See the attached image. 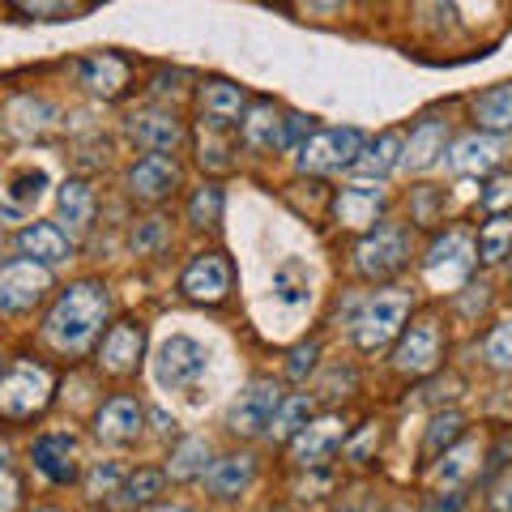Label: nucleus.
<instances>
[{"mask_svg": "<svg viewBox=\"0 0 512 512\" xmlns=\"http://www.w3.org/2000/svg\"><path fill=\"white\" fill-rule=\"evenodd\" d=\"M103 320H107V291L99 282H77L56 299V308L47 312L43 338L56 350H64V355H82L94 342V333L103 329Z\"/></svg>", "mask_w": 512, "mask_h": 512, "instance_id": "nucleus-1", "label": "nucleus"}, {"mask_svg": "<svg viewBox=\"0 0 512 512\" xmlns=\"http://www.w3.org/2000/svg\"><path fill=\"white\" fill-rule=\"evenodd\" d=\"M52 402V372L39 363H13L0 376V414L5 419H35Z\"/></svg>", "mask_w": 512, "mask_h": 512, "instance_id": "nucleus-2", "label": "nucleus"}, {"mask_svg": "<svg viewBox=\"0 0 512 512\" xmlns=\"http://www.w3.org/2000/svg\"><path fill=\"white\" fill-rule=\"evenodd\" d=\"M359 150H363V133H359V128H320V133L299 141L295 163H299V171L329 175V171H342V167L355 163Z\"/></svg>", "mask_w": 512, "mask_h": 512, "instance_id": "nucleus-3", "label": "nucleus"}, {"mask_svg": "<svg viewBox=\"0 0 512 512\" xmlns=\"http://www.w3.org/2000/svg\"><path fill=\"white\" fill-rule=\"evenodd\" d=\"M406 312H410V295L406 291H376V299L367 303V308L359 312L355 320V342L359 350H384L393 338H397V329L406 325Z\"/></svg>", "mask_w": 512, "mask_h": 512, "instance_id": "nucleus-4", "label": "nucleus"}, {"mask_svg": "<svg viewBox=\"0 0 512 512\" xmlns=\"http://www.w3.org/2000/svg\"><path fill=\"white\" fill-rule=\"evenodd\" d=\"M205 367H210L205 346L197 338H188V333H171V338L158 346V355H154V380H158V389L175 393V389H188Z\"/></svg>", "mask_w": 512, "mask_h": 512, "instance_id": "nucleus-5", "label": "nucleus"}, {"mask_svg": "<svg viewBox=\"0 0 512 512\" xmlns=\"http://www.w3.org/2000/svg\"><path fill=\"white\" fill-rule=\"evenodd\" d=\"M474 244H470V235L466 231H444L436 244L427 248L423 256V274L431 286H440V291H453V286H461L470 278V269H474Z\"/></svg>", "mask_w": 512, "mask_h": 512, "instance_id": "nucleus-6", "label": "nucleus"}, {"mask_svg": "<svg viewBox=\"0 0 512 512\" xmlns=\"http://www.w3.org/2000/svg\"><path fill=\"white\" fill-rule=\"evenodd\" d=\"M47 291H52L47 265L30 261V256L0 265V312H30Z\"/></svg>", "mask_w": 512, "mask_h": 512, "instance_id": "nucleus-7", "label": "nucleus"}, {"mask_svg": "<svg viewBox=\"0 0 512 512\" xmlns=\"http://www.w3.org/2000/svg\"><path fill=\"white\" fill-rule=\"evenodd\" d=\"M278 406H282L278 384L274 380H252L248 389L231 402L227 427L235 431V436H261V431H269V423H274Z\"/></svg>", "mask_w": 512, "mask_h": 512, "instance_id": "nucleus-8", "label": "nucleus"}, {"mask_svg": "<svg viewBox=\"0 0 512 512\" xmlns=\"http://www.w3.org/2000/svg\"><path fill=\"white\" fill-rule=\"evenodd\" d=\"M355 265H359L363 278H389V274H397V269L406 265V231L384 222V227H376L372 235H363L359 248H355Z\"/></svg>", "mask_w": 512, "mask_h": 512, "instance_id": "nucleus-9", "label": "nucleus"}, {"mask_svg": "<svg viewBox=\"0 0 512 512\" xmlns=\"http://www.w3.org/2000/svg\"><path fill=\"white\" fill-rule=\"evenodd\" d=\"M180 291L192 303H222L231 291V265L222 252H201L192 256V265L180 274Z\"/></svg>", "mask_w": 512, "mask_h": 512, "instance_id": "nucleus-10", "label": "nucleus"}, {"mask_svg": "<svg viewBox=\"0 0 512 512\" xmlns=\"http://www.w3.org/2000/svg\"><path fill=\"white\" fill-rule=\"evenodd\" d=\"M393 363H397V372H406V376H427L431 367L440 363V325L436 320H414L393 350Z\"/></svg>", "mask_w": 512, "mask_h": 512, "instance_id": "nucleus-11", "label": "nucleus"}, {"mask_svg": "<svg viewBox=\"0 0 512 512\" xmlns=\"http://www.w3.org/2000/svg\"><path fill=\"white\" fill-rule=\"evenodd\" d=\"M141 350H146V329L133 325V320H120V325L107 329V338L99 346V363L107 367V372H116V376L137 372Z\"/></svg>", "mask_w": 512, "mask_h": 512, "instance_id": "nucleus-12", "label": "nucleus"}, {"mask_svg": "<svg viewBox=\"0 0 512 512\" xmlns=\"http://www.w3.org/2000/svg\"><path fill=\"white\" fill-rule=\"evenodd\" d=\"M141 423H146V410L137 406V397H111V402H103V410L94 414V431H99V440L107 444H128L141 436Z\"/></svg>", "mask_w": 512, "mask_h": 512, "instance_id": "nucleus-13", "label": "nucleus"}, {"mask_svg": "<svg viewBox=\"0 0 512 512\" xmlns=\"http://www.w3.org/2000/svg\"><path fill=\"white\" fill-rule=\"evenodd\" d=\"M175 188H180V167H175L167 154H146L128 171V192L141 201H163Z\"/></svg>", "mask_w": 512, "mask_h": 512, "instance_id": "nucleus-14", "label": "nucleus"}, {"mask_svg": "<svg viewBox=\"0 0 512 512\" xmlns=\"http://www.w3.org/2000/svg\"><path fill=\"white\" fill-rule=\"evenodd\" d=\"M30 457H35L39 474L52 478V483H73V478H77V440L69 436V431L39 436L35 448H30Z\"/></svg>", "mask_w": 512, "mask_h": 512, "instance_id": "nucleus-15", "label": "nucleus"}, {"mask_svg": "<svg viewBox=\"0 0 512 512\" xmlns=\"http://www.w3.org/2000/svg\"><path fill=\"white\" fill-rule=\"evenodd\" d=\"M342 440H346V431H342V419H316L312 427L303 423L295 436H291V453H295V461H303V466H320L333 448H342Z\"/></svg>", "mask_w": 512, "mask_h": 512, "instance_id": "nucleus-16", "label": "nucleus"}, {"mask_svg": "<svg viewBox=\"0 0 512 512\" xmlns=\"http://www.w3.org/2000/svg\"><path fill=\"white\" fill-rule=\"evenodd\" d=\"M500 158H504L500 133H470V137L453 141V150H448V167H453L457 175H474V171H491Z\"/></svg>", "mask_w": 512, "mask_h": 512, "instance_id": "nucleus-17", "label": "nucleus"}, {"mask_svg": "<svg viewBox=\"0 0 512 512\" xmlns=\"http://www.w3.org/2000/svg\"><path fill=\"white\" fill-rule=\"evenodd\" d=\"M133 137L146 146L150 154H175L184 146V124L175 116H163V111H146V116H133Z\"/></svg>", "mask_w": 512, "mask_h": 512, "instance_id": "nucleus-18", "label": "nucleus"}, {"mask_svg": "<svg viewBox=\"0 0 512 512\" xmlns=\"http://www.w3.org/2000/svg\"><path fill=\"white\" fill-rule=\"evenodd\" d=\"M402 146L406 141L397 133H380L376 141H363V150H359L355 163H350V171L363 175V180H384L389 171L402 167Z\"/></svg>", "mask_w": 512, "mask_h": 512, "instance_id": "nucleus-19", "label": "nucleus"}, {"mask_svg": "<svg viewBox=\"0 0 512 512\" xmlns=\"http://www.w3.org/2000/svg\"><path fill=\"white\" fill-rule=\"evenodd\" d=\"M18 248L22 256H30V261H39V265H56L69 256V235H64L56 222H30V227H22L18 235Z\"/></svg>", "mask_w": 512, "mask_h": 512, "instance_id": "nucleus-20", "label": "nucleus"}, {"mask_svg": "<svg viewBox=\"0 0 512 512\" xmlns=\"http://www.w3.org/2000/svg\"><path fill=\"white\" fill-rule=\"evenodd\" d=\"M77 77L94 94H120V86L128 82V64L116 52H94L86 60H77Z\"/></svg>", "mask_w": 512, "mask_h": 512, "instance_id": "nucleus-21", "label": "nucleus"}, {"mask_svg": "<svg viewBox=\"0 0 512 512\" xmlns=\"http://www.w3.org/2000/svg\"><path fill=\"white\" fill-rule=\"evenodd\" d=\"M380 210H384V188L350 184L338 192V222H346V227H372Z\"/></svg>", "mask_w": 512, "mask_h": 512, "instance_id": "nucleus-22", "label": "nucleus"}, {"mask_svg": "<svg viewBox=\"0 0 512 512\" xmlns=\"http://www.w3.org/2000/svg\"><path fill=\"white\" fill-rule=\"evenodd\" d=\"M197 103H201L205 124L227 128L231 120H239V111H244V94H239V86H231V82H205Z\"/></svg>", "mask_w": 512, "mask_h": 512, "instance_id": "nucleus-23", "label": "nucleus"}, {"mask_svg": "<svg viewBox=\"0 0 512 512\" xmlns=\"http://www.w3.org/2000/svg\"><path fill=\"white\" fill-rule=\"evenodd\" d=\"M256 474V461L252 453H231L210 466V474H205V483H210V491L218 495V500H231V495H239Z\"/></svg>", "mask_w": 512, "mask_h": 512, "instance_id": "nucleus-24", "label": "nucleus"}, {"mask_svg": "<svg viewBox=\"0 0 512 512\" xmlns=\"http://www.w3.org/2000/svg\"><path fill=\"white\" fill-rule=\"evenodd\" d=\"M440 154H444V120H419V128L402 146V163L410 171H427Z\"/></svg>", "mask_w": 512, "mask_h": 512, "instance_id": "nucleus-25", "label": "nucleus"}, {"mask_svg": "<svg viewBox=\"0 0 512 512\" xmlns=\"http://www.w3.org/2000/svg\"><path fill=\"white\" fill-rule=\"evenodd\" d=\"M474 120L487 128V133H512V82L491 86L487 94L474 99Z\"/></svg>", "mask_w": 512, "mask_h": 512, "instance_id": "nucleus-26", "label": "nucleus"}, {"mask_svg": "<svg viewBox=\"0 0 512 512\" xmlns=\"http://www.w3.org/2000/svg\"><path fill=\"white\" fill-rule=\"evenodd\" d=\"M56 205H60V218L69 222V227L86 231L90 218H94V188H90L86 180H64Z\"/></svg>", "mask_w": 512, "mask_h": 512, "instance_id": "nucleus-27", "label": "nucleus"}, {"mask_svg": "<svg viewBox=\"0 0 512 512\" xmlns=\"http://www.w3.org/2000/svg\"><path fill=\"white\" fill-rule=\"evenodd\" d=\"M163 483H167L163 470L141 466V470H133V474H128L124 483L116 487V504H120V508H141V504H150L154 495L163 491Z\"/></svg>", "mask_w": 512, "mask_h": 512, "instance_id": "nucleus-28", "label": "nucleus"}, {"mask_svg": "<svg viewBox=\"0 0 512 512\" xmlns=\"http://www.w3.org/2000/svg\"><path fill=\"white\" fill-rule=\"evenodd\" d=\"M244 141H248L252 150H274V146H282V116L269 103L252 107L248 120H244Z\"/></svg>", "mask_w": 512, "mask_h": 512, "instance_id": "nucleus-29", "label": "nucleus"}, {"mask_svg": "<svg viewBox=\"0 0 512 512\" xmlns=\"http://www.w3.org/2000/svg\"><path fill=\"white\" fill-rule=\"evenodd\" d=\"M205 461H210V444L192 436V440H184V444L171 453L167 474L175 478V483H188V478H201V474H205Z\"/></svg>", "mask_w": 512, "mask_h": 512, "instance_id": "nucleus-30", "label": "nucleus"}, {"mask_svg": "<svg viewBox=\"0 0 512 512\" xmlns=\"http://www.w3.org/2000/svg\"><path fill=\"white\" fill-rule=\"evenodd\" d=\"M512 252V218L508 214H495L483 231H478V256H483L487 265L504 261V256Z\"/></svg>", "mask_w": 512, "mask_h": 512, "instance_id": "nucleus-31", "label": "nucleus"}, {"mask_svg": "<svg viewBox=\"0 0 512 512\" xmlns=\"http://www.w3.org/2000/svg\"><path fill=\"white\" fill-rule=\"evenodd\" d=\"M43 188H47V175H43V171H22V175H13V184H9V214L35 210L39 197H43Z\"/></svg>", "mask_w": 512, "mask_h": 512, "instance_id": "nucleus-32", "label": "nucleus"}, {"mask_svg": "<svg viewBox=\"0 0 512 512\" xmlns=\"http://www.w3.org/2000/svg\"><path fill=\"white\" fill-rule=\"evenodd\" d=\"M308 414H312V397H308V393H299V397H291V402H282V406H278V414H274V423H269V431H274L278 440H291L295 431L308 423Z\"/></svg>", "mask_w": 512, "mask_h": 512, "instance_id": "nucleus-33", "label": "nucleus"}, {"mask_svg": "<svg viewBox=\"0 0 512 512\" xmlns=\"http://www.w3.org/2000/svg\"><path fill=\"white\" fill-rule=\"evenodd\" d=\"M13 13L22 18H39V22H64L77 13V0H9Z\"/></svg>", "mask_w": 512, "mask_h": 512, "instance_id": "nucleus-34", "label": "nucleus"}, {"mask_svg": "<svg viewBox=\"0 0 512 512\" xmlns=\"http://www.w3.org/2000/svg\"><path fill=\"white\" fill-rule=\"evenodd\" d=\"M188 218L197 222V227H218L222 222V188L218 184H201L197 197L188 201Z\"/></svg>", "mask_w": 512, "mask_h": 512, "instance_id": "nucleus-35", "label": "nucleus"}, {"mask_svg": "<svg viewBox=\"0 0 512 512\" xmlns=\"http://www.w3.org/2000/svg\"><path fill=\"white\" fill-rule=\"evenodd\" d=\"M483 355L491 367H512V320H500V325L487 333Z\"/></svg>", "mask_w": 512, "mask_h": 512, "instance_id": "nucleus-36", "label": "nucleus"}, {"mask_svg": "<svg viewBox=\"0 0 512 512\" xmlns=\"http://www.w3.org/2000/svg\"><path fill=\"white\" fill-rule=\"evenodd\" d=\"M461 431H466V419H461L457 410L436 414V423H431V431H427V453H440V448H444V444H453Z\"/></svg>", "mask_w": 512, "mask_h": 512, "instance_id": "nucleus-37", "label": "nucleus"}, {"mask_svg": "<svg viewBox=\"0 0 512 512\" xmlns=\"http://www.w3.org/2000/svg\"><path fill=\"white\" fill-rule=\"evenodd\" d=\"M116 487H120V466H116V461H99V466L90 470V478H86V491L94 495V500L116 495Z\"/></svg>", "mask_w": 512, "mask_h": 512, "instance_id": "nucleus-38", "label": "nucleus"}, {"mask_svg": "<svg viewBox=\"0 0 512 512\" xmlns=\"http://www.w3.org/2000/svg\"><path fill=\"white\" fill-rule=\"evenodd\" d=\"M478 201H483V210H491V214H500L504 205H512V175H495Z\"/></svg>", "mask_w": 512, "mask_h": 512, "instance_id": "nucleus-39", "label": "nucleus"}, {"mask_svg": "<svg viewBox=\"0 0 512 512\" xmlns=\"http://www.w3.org/2000/svg\"><path fill=\"white\" fill-rule=\"evenodd\" d=\"M470 457H478V444H461L453 457H444V466H440L444 483H457L461 474H470Z\"/></svg>", "mask_w": 512, "mask_h": 512, "instance_id": "nucleus-40", "label": "nucleus"}, {"mask_svg": "<svg viewBox=\"0 0 512 512\" xmlns=\"http://www.w3.org/2000/svg\"><path fill=\"white\" fill-rule=\"evenodd\" d=\"M308 128H312V120L299 116V111L282 116V146H278V150H299V141H303V133H308Z\"/></svg>", "mask_w": 512, "mask_h": 512, "instance_id": "nucleus-41", "label": "nucleus"}, {"mask_svg": "<svg viewBox=\"0 0 512 512\" xmlns=\"http://www.w3.org/2000/svg\"><path fill=\"white\" fill-rule=\"evenodd\" d=\"M312 363H316V342L295 346L291 350V367H286V372H291L295 380H303V372H312Z\"/></svg>", "mask_w": 512, "mask_h": 512, "instance_id": "nucleus-42", "label": "nucleus"}, {"mask_svg": "<svg viewBox=\"0 0 512 512\" xmlns=\"http://www.w3.org/2000/svg\"><path fill=\"white\" fill-rule=\"evenodd\" d=\"M18 495H22L18 478H13L5 466H0V512H13V504H18Z\"/></svg>", "mask_w": 512, "mask_h": 512, "instance_id": "nucleus-43", "label": "nucleus"}, {"mask_svg": "<svg viewBox=\"0 0 512 512\" xmlns=\"http://www.w3.org/2000/svg\"><path fill=\"white\" fill-rule=\"evenodd\" d=\"M491 508L495 512H512V470H504V478L491 487Z\"/></svg>", "mask_w": 512, "mask_h": 512, "instance_id": "nucleus-44", "label": "nucleus"}, {"mask_svg": "<svg viewBox=\"0 0 512 512\" xmlns=\"http://www.w3.org/2000/svg\"><path fill=\"white\" fill-rule=\"evenodd\" d=\"M372 440H380V431H376V423H367V431H363V436H359L355 444H350V457H355V461H363V457H367V448H372Z\"/></svg>", "mask_w": 512, "mask_h": 512, "instance_id": "nucleus-45", "label": "nucleus"}, {"mask_svg": "<svg viewBox=\"0 0 512 512\" xmlns=\"http://www.w3.org/2000/svg\"><path fill=\"white\" fill-rule=\"evenodd\" d=\"M154 512H188V508H180V504H163V508H154Z\"/></svg>", "mask_w": 512, "mask_h": 512, "instance_id": "nucleus-46", "label": "nucleus"}, {"mask_svg": "<svg viewBox=\"0 0 512 512\" xmlns=\"http://www.w3.org/2000/svg\"><path fill=\"white\" fill-rule=\"evenodd\" d=\"M312 5H320V9H333V5H342V0H312Z\"/></svg>", "mask_w": 512, "mask_h": 512, "instance_id": "nucleus-47", "label": "nucleus"}, {"mask_svg": "<svg viewBox=\"0 0 512 512\" xmlns=\"http://www.w3.org/2000/svg\"><path fill=\"white\" fill-rule=\"evenodd\" d=\"M5 457H9V453H5V444H0V466H5Z\"/></svg>", "mask_w": 512, "mask_h": 512, "instance_id": "nucleus-48", "label": "nucleus"}, {"mask_svg": "<svg viewBox=\"0 0 512 512\" xmlns=\"http://www.w3.org/2000/svg\"><path fill=\"white\" fill-rule=\"evenodd\" d=\"M35 512H60V508H35Z\"/></svg>", "mask_w": 512, "mask_h": 512, "instance_id": "nucleus-49", "label": "nucleus"}]
</instances>
